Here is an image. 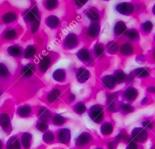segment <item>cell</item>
I'll return each mask as SVG.
<instances>
[{
    "label": "cell",
    "instance_id": "6da1fadb",
    "mask_svg": "<svg viewBox=\"0 0 155 149\" xmlns=\"http://www.w3.org/2000/svg\"><path fill=\"white\" fill-rule=\"evenodd\" d=\"M44 84V81L37 74L25 72L17 66L7 92L16 100L24 101L34 97Z\"/></svg>",
    "mask_w": 155,
    "mask_h": 149
},
{
    "label": "cell",
    "instance_id": "7a4b0ae2",
    "mask_svg": "<svg viewBox=\"0 0 155 149\" xmlns=\"http://www.w3.org/2000/svg\"><path fill=\"white\" fill-rule=\"evenodd\" d=\"M29 6L21 10V16L26 27L21 40L25 42L33 39L39 32L42 20V12L36 1H30Z\"/></svg>",
    "mask_w": 155,
    "mask_h": 149
},
{
    "label": "cell",
    "instance_id": "3957f363",
    "mask_svg": "<svg viewBox=\"0 0 155 149\" xmlns=\"http://www.w3.org/2000/svg\"><path fill=\"white\" fill-rule=\"evenodd\" d=\"M21 10L8 1L0 3V25L11 26L18 22Z\"/></svg>",
    "mask_w": 155,
    "mask_h": 149
},
{
    "label": "cell",
    "instance_id": "277c9868",
    "mask_svg": "<svg viewBox=\"0 0 155 149\" xmlns=\"http://www.w3.org/2000/svg\"><path fill=\"white\" fill-rule=\"evenodd\" d=\"M44 33L39 32L33 38V42L27 45L24 50L23 59L31 62H35L39 56L44 51L46 40L44 38Z\"/></svg>",
    "mask_w": 155,
    "mask_h": 149
},
{
    "label": "cell",
    "instance_id": "5b68a950",
    "mask_svg": "<svg viewBox=\"0 0 155 149\" xmlns=\"http://www.w3.org/2000/svg\"><path fill=\"white\" fill-rule=\"evenodd\" d=\"M24 28L19 22L17 24L5 27L0 33V46L4 44H13L15 41L22 37L24 34Z\"/></svg>",
    "mask_w": 155,
    "mask_h": 149
},
{
    "label": "cell",
    "instance_id": "8992f818",
    "mask_svg": "<svg viewBox=\"0 0 155 149\" xmlns=\"http://www.w3.org/2000/svg\"><path fill=\"white\" fill-rule=\"evenodd\" d=\"M58 53L49 51L42 52L35 61L38 75L42 78L58 59Z\"/></svg>",
    "mask_w": 155,
    "mask_h": 149
},
{
    "label": "cell",
    "instance_id": "52a82bcc",
    "mask_svg": "<svg viewBox=\"0 0 155 149\" xmlns=\"http://www.w3.org/2000/svg\"><path fill=\"white\" fill-rule=\"evenodd\" d=\"M61 94L62 92L59 87H53L48 91L45 92L39 97V100L45 103L53 104L59 99Z\"/></svg>",
    "mask_w": 155,
    "mask_h": 149
},
{
    "label": "cell",
    "instance_id": "ba28073f",
    "mask_svg": "<svg viewBox=\"0 0 155 149\" xmlns=\"http://www.w3.org/2000/svg\"><path fill=\"white\" fill-rule=\"evenodd\" d=\"M13 74L11 72L9 66L7 63L4 61H0V83L9 88Z\"/></svg>",
    "mask_w": 155,
    "mask_h": 149
},
{
    "label": "cell",
    "instance_id": "9c48e42d",
    "mask_svg": "<svg viewBox=\"0 0 155 149\" xmlns=\"http://www.w3.org/2000/svg\"><path fill=\"white\" fill-rule=\"evenodd\" d=\"M24 48L19 43H13L8 45L6 48V54L10 57L15 59L17 63L21 62L23 59Z\"/></svg>",
    "mask_w": 155,
    "mask_h": 149
},
{
    "label": "cell",
    "instance_id": "30bf717a",
    "mask_svg": "<svg viewBox=\"0 0 155 149\" xmlns=\"http://www.w3.org/2000/svg\"><path fill=\"white\" fill-rule=\"evenodd\" d=\"M88 116L96 123H100L104 119V110L101 106L94 104L88 110Z\"/></svg>",
    "mask_w": 155,
    "mask_h": 149
},
{
    "label": "cell",
    "instance_id": "8fae6325",
    "mask_svg": "<svg viewBox=\"0 0 155 149\" xmlns=\"http://www.w3.org/2000/svg\"><path fill=\"white\" fill-rule=\"evenodd\" d=\"M78 37L73 33H70L66 35L63 42L62 46L66 49H73L78 45Z\"/></svg>",
    "mask_w": 155,
    "mask_h": 149
},
{
    "label": "cell",
    "instance_id": "7c38bea8",
    "mask_svg": "<svg viewBox=\"0 0 155 149\" xmlns=\"http://www.w3.org/2000/svg\"><path fill=\"white\" fill-rule=\"evenodd\" d=\"M115 10L117 12L122 15L129 16L134 11V5L131 2H119L115 5Z\"/></svg>",
    "mask_w": 155,
    "mask_h": 149
},
{
    "label": "cell",
    "instance_id": "4fadbf2b",
    "mask_svg": "<svg viewBox=\"0 0 155 149\" xmlns=\"http://www.w3.org/2000/svg\"><path fill=\"white\" fill-rule=\"evenodd\" d=\"M132 139L138 142H143L148 138V133L142 127H135L131 132Z\"/></svg>",
    "mask_w": 155,
    "mask_h": 149
},
{
    "label": "cell",
    "instance_id": "5bb4252c",
    "mask_svg": "<svg viewBox=\"0 0 155 149\" xmlns=\"http://www.w3.org/2000/svg\"><path fill=\"white\" fill-rule=\"evenodd\" d=\"M44 25L50 30H55L59 27L60 19L56 15H48L44 19Z\"/></svg>",
    "mask_w": 155,
    "mask_h": 149
},
{
    "label": "cell",
    "instance_id": "9a60e30c",
    "mask_svg": "<svg viewBox=\"0 0 155 149\" xmlns=\"http://www.w3.org/2000/svg\"><path fill=\"white\" fill-rule=\"evenodd\" d=\"M37 114L41 122H47L51 119V113L48 109L44 106H38Z\"/></svg>",
    "mask_w": 155,
    "mask_h": 149
},
{
    "label": "cell",
    "instance_id": "2e32d148",
    "mask_svg": "<svg viewBox=\"0 0 155 149\" xmlns=\"http://www.w3.org/2000/svg\"><path fill=\"white\" fill-rule=\"evenodd\" d=\"M117 97L118 95L117 92L112 93L108 95L107 100V107L108 110L111 112H116L117 110Z\"/></svg>",
    "mask_w": 155,
    "mask_h": 149
},
{
    "label": "cell",
    "instance_id": "e0dca14e",
    "mask_svg": "<svg viewBox=\"0 0 155 149\" xmlns=\"http://www.w3.org/2000/svg\"><path fill=\"white\" fill-rule=\"evenodd\" d=\"M33 112V107L27 104L19 106L16 110L17 115L21 118H27L30 116Z\"/></svg>",
    "mask_w": 155,
    "mask_h": 149
},
{
    "label": "cell",
    "instance_id": "ac0fdd59",
    "mask_svg": "<svg viewBox=\"0 0 155 149\" xmlns=\"http://www.w3.org/2000/svg\"><path fill=\"white\" fill-rule=\"evenodd\" d=\"M90 72L89 71L83 67L78 69L76 73V78L78 81L80 83H85L90 78Z\"/></svg>",
    "mask_w": 155,
    "mask_h": 149
},
{
    "label": "cell",
    "instance_id": "d6986e66",
    "mask_svg": "<svg viewBox=\"0 0 155 149\" xmlns=\"http://www.w3.org/2000/svg\"><path fill=\"white\" fill-rule=\"evenodd\" d=\"M92 139L91 135L87 132H83L76 139V145L79 147L85 146Z\"/></svg>",
    "mask_w": 155,
    "mask_h": 149
},
{
    "label": "cell",
    "instance_id": "ffe728a7",
    "mask_svg": "<svg viewBox=\"0 0 155 149\" xmlns=\"http://www.w3.org/2000/svg\"><path fill=\"white\" fill-rule=\"evenodd\" d=\"M53 80L58 83H63L67 77L66 71L63 68H57L53 71L51 74Z\"/></svg>",
    "mask_w": 155,
    "mask_h": 149
},
{
    "label": "cell",
    "instance_id": "44dd1931",
    "mask_svg": "<svg viewBox=\"0 0 155 149\" xmlns=\"http://www.w3.org/2000/svg\"><path fill=\"white\" fill-rule=\"evenodd\" d=\"M0 125L4 130H8L11 127V118L7 112L0 113Z\"/></svg>",
    "mask_w": 155,
    "mask_h": 149
},
{
    "label": "cell",
    "instance_id": "7402d4cb",
    "mask_svg": "<svg viewBox=\"0 0 155 149\" xmlns=\"http://www.w3.org/2000/svg\"><path fill=\"white\" fill-rule=\"evenodd\" d=\"M71 138L70 130L67 128H64L59 130L58 132V138L62 143H67L70 141Z\"/></svg>",
    "mask_w": 155,
    "mask_h": 149
},
{
    "label": "cell",
    "instance_id": "603a6c76",
    "mask_svg": "<svg viewBox=\"0 0 155 149\" xmlns=\"http://www.w3.org/2000/svg\"><path fill=\"white\" fill-rule=\"evenodd\" d=\"M102 83L108 89H112L116 85V81L113 75H107L102 77Z\"/></svg>",
    "mask_w": 155,
    "mask_h": 149
},
{
    "label": "cell",
    "instance_id": "cb8c5ba5",
    "mask_svg": "<svg viewBox=\"0 0 155 149\" xmlns=\"http://www.w3.org/2000/svg\"><path fill=\"white\" fill-rule=\"evenodd\" d=\"M138 95L137 90L134 87H128L124 92V97L128 101L134 100Z\"/></svg>",
    "mask_w": 155,
    "mask_h": 149
},
{
    "label": "cell",
    "instance_id": "d4e9b609",
    "mask_svg": "<svg viewBox=\"0 0 155 149\" xmlns=\"http://www.w3.org/2000/svg\"><path fill=\"white\" fill-rule=\"evenodd\" d=\"M76 56L81 61L84 62H90L91 60L90 52L88 49L85 48H81L80 50H79L76 54Z\"/></svg>",
    "mask_w": 155,
    "mask_h": 149
},
{
    "label": "cell",
    "instance_id": "484cf974",
    "mask_svg": "<svg viewBox=\"0 0 155 149\" xmlns=\"http://www.w3.org/2000/svg\"><path fill=\"white\" fill-rule=\"evenodd\" d=\"M100 30L101 26L98 23L92 22L88 27L87 33L90 37H96L99 35L100 33Z\"/></svg>",
    "mask_w": 155,
    "mask_h": 149
},
{
    "label": "cell",
    "instance_id": "4316f807",
    "mask_svg": "<svg viewBox=\"0 0 155 149\" xmlns=\"http://www.w3.org/2000/svg\"><path fill=\"white\" fill-rule=\"evenodd\" d=\"M127 28L125 23L122 21H119L114 25V33L116 36H120L126 32Z\"/></svg>",
    "mask_w": 155,
    "mask_h": 149
},
{
    "label": "cell",
    "instance_id": "83f0119b",
    "mask_svg": "<svg viewBox=\"0 0 155 149\" xmlns=\"http://www.w3.org/2000/svg\"><path fill=\"white\" fill-rule=\"evenodd\" d=\"M42 5L43 8L48 11H52L59 7L58 1H42Z\"/></svg>",
    "mask_w": 155,
    "mask_h": 149
},
{
    "label": "cell",
    "instance_id": "f1b7e54d",
    "mask_svg": "<svg viewBox=\"0 0 155 149\" xmlns=\"http://www.w3.org/2000/svg\"><path fill=\"white\" fill-rule=\"evenodd\" d=\"M85 14L87 17L91 21H93V22H96V21L100 19V15L98 11L94 7L88 8L86 11Z\"/></svg>",
    "mask_w": 155,
    "mask_h": 149
},
{
    "label": "cell",
    "instance_id": "f546056e",
    "mask_svg": "<svg viewBox=\"0 0 155 149\" xmlns=\"http://www.w3.org/2000/svg\"><path fill=\"white\" fill-rule=\"evenodd\" d=\"M120 52L124 55H131L133 52V47L130 43H125L122 44L119 49Z\"/></svg>",
    "mask_w": 155,
    "mask_h": 149
},
{
    "label": "cell",
    "instance_id": "4dcf8cb0",
    "mask_svg": "<svg viewBox=\"0 0 155 149\" xmlns=\"http://www.w3.org/2000/svg\"><path fill=\"white\" fill-rule=\"evenodd\" d=\"M125 36L132 41H136L139 39V33L136 29L130 28L126 31Z\"/></svg>",
    "mask_w": 155,
    "mask_h": 149
},
{
    "label": "cell",
    "instance_id": "1f68e13d",
    "mask_svg": "<svg viewBox=\"0 0 155 149\" xmlns=\"http://www.w3.org/2000/svg\"><path fill=\"white\" fill-rule=\"evenodd\" d=\"M106 49L109 54H114L119 49V45L114 41H110L106 45Z\"/></svg>",
    "mask_w": 155,
    "mask_h": 149
},
{
    "label": "cell",
    "instance_id": "d6a6232c",
    "mask_svg": "<svg viewBox=\"0 0 155 149\" xmlns=\"http://www.w3.org/2000/svg\"><path fill=\"white\" fill-rule=\"evenodd\" d=\"M113 75L114 76L116 83H117L119 84H120V83H123L124 81H125L126 80V78H127L126 74L124 73V72L123 71H122L120 69L116 70Z\"/></svg>",
    "mask_w": 155,
    "mask_h": 149
},
{
    "label": "cell",
    "instance_id": "836d02e7",
    "mask_svg": "<svg viewBox=\"0 0 155 149\" xmlns=\"http://www.w3.org/2000/svg\"><path fill=\"white\" fill-rule=\"evenodd\" d=\"M113 130V127L111 122H107L104 123L101 127V132L104 135H110Z\"/></svg>",
    "mask_w": 155,
    "mask_h": 149
},
{
    "label": "cell",
    "instance_id": "e575fe53",
    "mask_svg": "<svg viewBox=\"0 0 155 149\" xmlns=\"http://www.w3.org/2000/svg\"><path fill=\"white\" fill-rule=\"evenodd\" d=\"M134 72L135 75H136L137 77L140 78H146L150 74L149 70L145 67H140V68H136L134 71Z\"/></svg>",
    "mask_w": 155,
    "mask_h": 149
},
{
    "label": "cell",
    "instance_id": "d590c367",
    "mask_svg": "<svg viewBox=\"0 0 155 149\" xmlns=\"http://www.w3.org/2000/svg\"><path fill=\"white\" fill-rule=\"evenodd\" d=\"M87 110L85 104L82 102H78L73 106V111L77 114L81 115Z\"/></svg>",
    "mask_w": 155,
    "mask_h": 149
},
{
    "label": "cell",
    "instance_id": "8d00e7d4",
    "mask_svg": "<svg viewBox=\"0 0 155 149\" xmlns=\"http://www.w3.org/2000/svg\"><path fill=\"white\" fill-rule=\"evenodd\" d=\"M93 52L96 57H102L104 53V47L102 44L98 42L96 43L93 47Z\"/></svg>",
    "mask_w": 155,
    "mask_h": 149
},
{
    "label": "cell",
    "instance_id": "74e56055",
    "mask_svg": "<svg viewBox=\"0 0 155 149\" xmlns=\"http://www.w3.org/2000/svg\"><path fill=\"white\" fill-rule=\"evenodd\" d=\"M153 27V25L152 22L150 21L147 20L145 22L142 23L140 25V28L143 33H149L151 31Z\"/></svg>",
    "mask_w": 155,
    "mask_h": 149
},
{
    "label": "cell",
    "instance_id": "f35d334b",
    "mask_svg": "<svg viewBox=\"0 0 155 149\" xmlns=\"http://www.w3.org/2000/svg\"><path fill=\"white\" fill-rule=\"evenodd\" d=\"M52 121L53 124L56 125H61L65 122V118L61 115L56 114L53 117Z\"/></svg>",
    "mask_w": 155,
    "mask_h": 149
},
{
    "label": "cell",
    "instance_id": "ab89813d",
    "mask_svg": "<svg viewBox=\"0 0 155 149\" xmlns=\"http://www.w3.org/2000/svg\"><path fill=\"white\" fill-rule=\"evenodd\" d=\"M123 112H124L125 113H131L134 110V108L133 107L128 104V103H123L121 104L120 105V107H119Z\"/></svg>",
    "mask_w": 155,
    "mask_h": 149
},
{
    "label": "cell",
    "instance_id": "60d3db41",
    "mask_svg": "<svg viewBox=\"0 0 155 149\" xmlns=\"http://www.w3.org/2000/svg\"><path fill=\"white\" fill-rule=\"evenodd\" d=\"M36 126V128L41 131H44L48 128V125L44 122H38Z\"/></svg>",
    "mask_w": 155,
    "mask_h": 149
},
{
    "label": "cell",
    "instance_id": "b9f144b4",
    "mask_svg": "<svg viewBox=\"0 0 155 149\" xmlns=\"http://www.w3.org/2000/svg\"><path fill=\"white\" fill-rule=\"evenodd\" d=\"M126 149H138V146L136 143L131 139L128 142Z\"/></svg>",
    "mask_w": 155,
    "mask_h": 149
},
{
    "label": "cell",
    "instance_id": "7bdbcfd3",
    "mask_svg": "<svg viewBox=\"0 0 155 149\" xmlns=\"http://www.w3.org/2000/svg\"><path fill=\"white\" fill-rule=\"evenodd\" d=\"M142 125H143V127H144L148 129H151L152 127V124L151 122L148 120V119H145L142 122Z\"/></svg>",
    "mask_w": 155,
    "mask_h": 149
},
{
    "label": "cell",
    "instance_id": "ee69618b",
    "mask_svg": "<svg viewBox=\"0 0 155 149\" xmlns=\"http://www.w3.org/2000/svg\"><path fill=\"white\" fill-rule=\"evenodd\" d=\"M118 142L116 141V140H114L111 142H110L108 144V148L109 149H115L117 145Z\"/></svg>",
    "mask_w": 155,
    "mask_h": 149
},
{
    "label": "cell",
    "instance_id": "f6af8a7d",
    "mask_svg": "<svg viewBox=\"0 0 155 149\" xmlns=\"http://www.w3.org/2000/svg\"><path fill=\"white\" fill-rule=\"evenodd\" d=\"M8 90V88L0 83V98L2 97V95L5 93L7 92V90Z\"/></svg>",
    "mask_w": 155,
    "mask_h": 149
},
{
    "label": "cell",
    "instance_id": "bcb514c9",
    "mask_svg": "<svg viewBox=\"0 0 155 149\" xmlns=\"http://www.w3.org/2000/svg\"><path fill=\"white\" fill-rule=\"evenodd\" d=\"M75 98H76L75 95L73 94H72V93L68 94V95L67 96V100L70 103L73 102L74 101V100H75Z\"/></svg>",
    "mask_w": 155,
    "mask_h": 149
},
{
    "label": "cell",
    "instance_id": "7dc6e473",
    "mask_svg": "<svg viewBox=\"0 0 155 149\" xmlns=\"http://www.w3.org/2000/svg\"><path fill=\"white\" fill-rule=\"evenodd\" d=\"M87 2V1H75L74 2L78 7H82Z\"/></svg>",
    "mask_w": 155,
    "mask_h": 149
},
{
    "label": "cell",
    "instance_id": "c3c4849f",
    "mask_svg": "<svg viewBox=\"0 0 155 149\" xmlns=\"http://www.w3.org/2000/svg\"><path fill=\"white\" fill-rule=\"evenodd\" d=\"M133 80H134V76H133V75H132V74H129V75H128V77H127L125 80H126L127 82H131V81H133Z\"/></svg>",
    "mask_w": 155,
    "mask_h": 149
},
{
    "label": "cell",
    "instance_id": "681fc988",
    "mask_svg": "<svg viewBox=\"0 0 155 149\" xmlns=\"http://www.w3.org/2000/svg\"><path fill=\"white\" fill-rule=\"evenodd\" d=\"M147 91L150 93L155 94V87L154 86H150L148 88H147Z\"/></svg>",
    "mask_w": 155,
    "mask_h": 149
},
{
    "label": "cell",
    "instance_id": "f907efd6",
    "mask_svg": "<svg viewBox=\"0 0 155 149\" xmlns=\"http://www.w3.org/2000/svg\"><path fill=\"white\" fill-rule=\"evenodd\" d=\"M148 99L147 97H144V98L142 99V101H141V104H145L148 101Z\"/></svg>",
    "mask_w": 155,
    "mask_h": 149
},
{
    "label": "cell",
    "instance_id": "816d5d0a",
    "mask_svg": "<svg viewBox=\"0 0 155 149\" xmlns=\"http://www.w3.org/2000/svg\"><path fill=\"white\" fill-rule=\"evenodd\" d=\"M152 12H153V13L155 15V4H154V5L153 6V8H152Z\"/></svg>",
    "mask_w": 155,
    "mask_h": 149
},
{
    "label": "cell",
    "instance_id": "f5cc1de1",
    "mask_svg": "<svg viewBox=\"0 0 155 149\" xmlns=\"http://www.w3.org/2000/svg\"><path fill=\"white\" fill-rule=\"evenodd\" d=\"M153 57H154V59L155 60V49L153 51Z\"/></svg>",
    "mask_w": 155,
    "mask_h": 149
},
{
    "label": "cell",
    "instance_id": "db71d44e",
    "mask_svg": "<svg viewBox=\"0 0 155 149\" xmlns=\"http://www.w3.org/2000/svg\"><path fill=\"white\" fill-rule=\"evenodd\" d=\"M96 149H102V148H96Z\"/></svg>",
    "mask_w": 155,
    "mask_h": 149
},
{
    "label": "cell",
    "instance_id": "11a10c76",
    "mask_svg": "<svg viewBox=\"0 0 155 149\" xmlns=\"http://www.w3.org/2000/svg\"><path fill=\"white\" fill-rule=\"evenodd\" d=\"M151 149H155V147H154V148H152Z\"/></svg>",
    "mask_w": 155,
    "mask_h": 149
},
{
    "label": "cell",
    "instance_id": "9f6ffc18",
    "mask_svg": "<svg viewBox=\"0 0 155 149\" xmlns=\"http://www.w3.org/2000/svg\"><path fill=\"white\" fill-rule=\"evenodd\" d=\"M154 41H155V37H154Z\"/></svg>",
    "mask_w": 155,
    "mask_h": 149
}]
</instances>
